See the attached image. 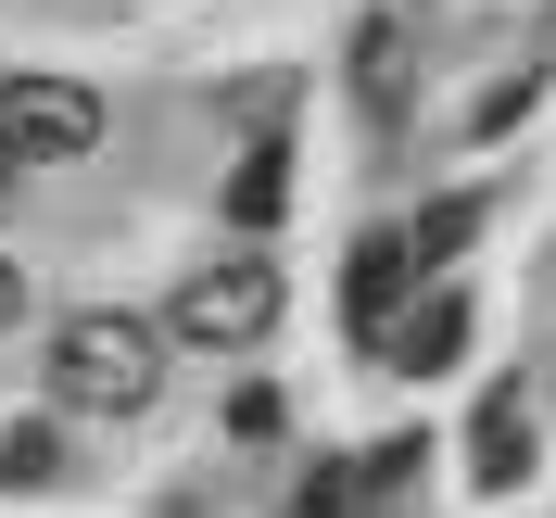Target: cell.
<instances>
[{
    "instance_id": "obj_1",
    "label": "cell",
    "mask_w": 556,
    "mask_h": 518,
    "mask_svg": "<svg viewBox=\"0 0 556 518\" xmlns=\"http://www.w3.org/2000/svg\"><path fill=\"white\" fill-rule=\"evenodd\" d=\"M38 367H51V392H64V405H89V417H139L152 405V392H165V329H139V316H64V329H51V354H38Z\"/></svg>"
},
{
    "instance_id": "obj_2",
    "label": "cell",
    "mask_w": 556,
    "mask_h": 518,
    "mask_svg": "<svg viewBox=\"0 0 556 518\" xmlns=\"http://www.w3.org/2000/svg\"><path fill=\"white\" fill-rule=\"evenodd\" d=\"M165 329H177V342H203V354L266 342V329H278V266H266V253H215V266H190V278H177V304H165Z\"/></svg>"
},
{
    "instance_id": "obj_3",
    "label": "cell",
    "mask_w": 556,
    "mask_h": 518,
    "mask_svg": "<svg viewBox=\"0 0 556 518\" xmlns=\"http://www.w3.org/2000/svg\"><path fill=\"white\" fill-rule=\"evenodd\" d=\"M0 152L13 165H76V152H102V102L76 76H13L0 89Z\"/></svg>"
},
{
    "instance_id": "obj_4",
    "label": "cell",
    "mask_w": 556,
    "mask_h": 518,
    "mask_svg": "<svg viewBox=\"0 0 556 518\" xmlns=\"http://www.w3.org/2000/svg\"><path fill=\"white\" fill-rule=\"evenodd\" d=\"M405 228H367V241H354V291H342V316H354V342L380 354V329H392V304H405Z\"/></svg>"
},
{
    "instance_id": "obj_5",
    "label": "cell",
    "mask_w": 556,
    "mask_h": 518,
    "mask_svg": "<svg viewBox=\"0 0 556 518\" xmlns=\"http://www.w3.org/2000/svg\"><path fill=\"white\" fill-rule=\"evenodd\" d=\"M468 481H481V493L531 481V405H519V392H481V417H468Z\"/></svg>"
},
{
    "instance_id": "obj_6",
    "label": "cell",
    "mask_w": 556,
    "mask_h": 518,
    "mask_svg": "<svg viewBox=\"0 0 556 518\" xmlns=\"http://www.w3.org/2000/svg\"><path fill=\"white\" fill-rule=\"evenodd\" d=\"M455 342H468V304L430 291L417 316H392V329H380V367H417V380H430V367H455Z\"/></svg>"
},
{
    "instance_id": "obj_7",
    "label": "cell",
    "mask_w": 556,
    "mask_h": 518,
    "mask_svg": "<svg viewBox=\"0 0 556 518\" xmlns=\"http://www.w3.org/2000/svg\"><path fill=\"white\" fill-rule=\"evenodd\" d=\"M354 89H367V114H380V127H405V26H392V13H367V26H354Z\"/></svg>"
},
{
    "instance_id": "obj_8",
    "label": "cell",
    "mask_w": 556,
    "mask_h": 518,
    "mask_svg": "<svg viewBox=\"0 0 556 518\" xmlns=\"http://www.w3.org/2000/svg\"><path fill=\"white\" fill-rule=\"evenodd\" d=\"M278 190H291V139H253V165L228 177V215H241V228H266Z\"/></svg>"
},
{
    "instance_id": "obj_9",
    "label": "cell",
    "mask_w": 556,
    "mask_h": 518,
    "mask_svg": "<svg viewBox=\"0 0 556 518\" xmlns=\"http://www.w3.org/2000/svg\"><path fill=\"white\" fill-rule=\"evenodd\" d=\"M468 228H481V190H443V203H430V215L405 228V266H443V253L468 241Z\"/></svg>"
},
{
    "instance_id": "obj_10",
    "label": "cell",
    "mask_w": 556,
    "mask_h": 518,
    "mask_svg": "<svg viewBox=\"0 0 556 518\" xmlns=\"http://www.w3.org/2000/svg\"><path fill=\"white\" fill-rule=\"evenodd\" d=\"M38 481H64V443H51V430H0V493H38Z\"/></svg>"
},
{
    "instance_id": "obj_11",
    "label": "cell",
    "mask_w": 556,
    "mask_h": 518,
    "mask_svg": "<svg viewBox=\"0 0 556 518\" xmlns=\"http://www.w3.org/2000/svg\"><path fill=\"white\" fill-rule=\"evenodd\" d=\"M291 518H354V468H316V481L291 493Z\"/></svg>"
},
{
    "instance_id": "obj_12",
    "label": "cell",
    "mask_w": 556,
    "mask_h": 518,
    "mask_svg": "<svg viewBox=\"0 0 556 518\" xmlns=\"http://www.w3.org/2000/svg\"><path fill=\"white\" fill-rule=\"evenodd\" d=\"M13 316H26V278H13V253H0V329H13Z\"/></svg>"
},
{
    "instance_id": "obj_13",
    "label": "cell",
    "mask_w": 556,
    "mask_h": 518,
    "mask_svg": "<svg viewBox=\"0 0 556 518\" xmlns=\"http://www.w3.org/2000/svg\"><path fill=\"white\" fill-rule=\"evenodd\" d=\"M0 215H13V152H0Z\"/></svg>"
}]
</instances>
